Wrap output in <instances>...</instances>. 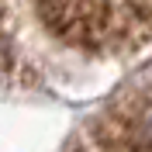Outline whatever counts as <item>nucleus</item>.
Masks as SVG:
<instances>
[{
  "mask_svg": "<svg viewBox=\"0 0 152 152\" xmlns=\"http://www.w3.org/2000/svg\"><path fill=\"white\" fill-rule=\"evenodd\" d=\"M97 138L121 152H152V90L118 100L100 118Z\"/></svg>",
  "mask_w": 152,
  "mask_h": 152,
  "instance_id": "obj_2",
  "label": "nucleus"
},
{
  "mask_svg": "<svg viewBox=\"0 0 152 152\" xmlns=\"http://www.w3.org/2000/svg\"><path fill=\"white\" fill-rule=\"evenodd\" d=\"M48 35L86 56H132L152 45V0H35Z\"/></svg>",
  "mask_w": 152,
  "mask_h": 152,
  "instance_id": "obj_1",
  "label": "nucleus"
}]
</instances>
